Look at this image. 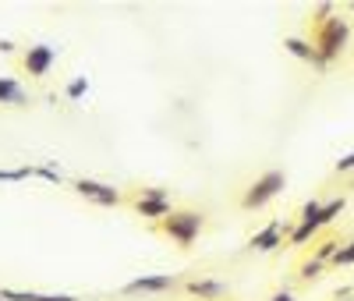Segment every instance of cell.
<instances>
[{"label":"cell","mask_w":354,"mask_h":301,"mask_svg":"<svg viewBox=\"0 0 354 301\" xmlns=\"http://www.w3.org/2000/svg\"><path fill=\"white\" fill-rule=\"evenodd\" d=\"M347 39H351V25H347V18H344V15H333V18H315L312 46L319 50V57L326 60V64H330L333 57H340V53H344Z\"/></svg>","instance_id":"6da1fadb"},{"label":"cell","mask_w":354,"mask_h":301,"mask_svg":"<svg viewBox=\"0 0 354 301\" xmlns=\"http://www.w3.org/2000/svg\"><path fill=\"white\" fill-rule=\"evenodd\" d=\"M202 227H205V217L195 213V209H174V213L160 224V230H163L170 241H177L181 248L192 245V241L202 234Z\"/></svg>","instance_id":"7a4b0ae2"},{"label":"cell","mask_w":354,"mask_h":301,"mask_svg":"<svg viewBox=\"0 0 354 301\" xmlns=\"http://www.w3.org/2000/svg\"><path fill=\"white\" fill-rule=\"evenodd\" d=\"M283 185H287V174H283V170H266L262 177L252 181V188L245 192L241 206H245V209H262L270 199H277V195L283 192Z\"/></svg>","instance_id":"3957f363"},{"label":"cell","mask_w":354,"mask_h":301,"mask_svg":"<svg viewBox=\"0 0 354 301\" xmlns=\"http://www.w3.org/2000/svg\"><path fill=\"white\" fill-rule=\"evenodd\" d=\"M71 188H75V192H78L82 199L96 202V206H121V202H124L121 188H113V185H103V181H93V177H78Z\"/></svg>","instance_id":"277c9868"},{"label":"cell","mask_w":354,"mask_h":301,"mask_svg":"<svg viewBox=\"0 0 354 301\" xmlns=\"http://www.w3.org/2000/svg\"><path fill=\"white\" fill-rule=\"evenodd\" d=\"M57 64V50L50 43H36V46H28L25 57H21V68L25 75H32V78H43L50 75V68Z\"/></svg>","instance_id":"5b68a950"},{"label":"cell","mask_w":354,"mask_h":301,"mask_svg":"<svg viewBox=\"0 0 354 301\" xmlns=\"http://www.w3.org/2000/svg\"><path fill=\"white\" fill-rule=\"evenodd\" d=\"M170 287H177L174 273H153V277H138V280L124 284V294H160V291H170Z\"/></svg>","instance_id":"8992f818"},{"label":"cell","mask_w":354,"mask_h":301,"mask_svg":"<svg viewBox=\"0 0 354 301\" xmlns=\"http://www.w3.org/2000/svg\"><path fill=\"white\" fill-rule=\"evenodd\" d=\"M283 234H287V227H283L280 220H273V224H266L259 234H252L248 248H255V252H273V248L283 245ZM287 237H290V234H287Z\"/></svg>","instance_id":"52a82bcc"},{"label":"cell","mask_w":354,"mask_h":301,"mask_svg":"<svg viewBox=\"0 0 354 301\" xmlns=\"http://www.w3.org/2000/svg\"><path fill=\"white\" fill-rule=\"evenodd\" d=\"M283 50H287L290 57H298V60H308V64H315V68H326V60L319 57V50L312 46V39H298V36H287V39H283Z\"/></svg>","instance_id":"ba28073f"},{"label":"cell","mask_w":354,"mask_h":301,"mask_svg":"<svg viewBox=\"0 0 354 301\" xmlns=\"http://www.w3.org/2000/svg\"><path fill=\"white\" fill-rule=\"evenodd\" d=\"M135 213L142 217V220H167L170 213H174V206H170V199H138L135 202Z\"/></svg>","instance_id":"9c48e42d"},{"label":"cell","mask_w":354,"mask_h":301,"mask_svg":"<svg viewBox=\"0 0 354 301\" xmlns=\"http://www.w3.org/2000/svg\"><path fill=\"white\" fill-rule=\"evenodd\" d=\"M0 103H8V107H25L28 96H25V89L18 78H8V75H0Z\"/></svg>","instance_id":"30bf717a"},{"label":"cell","mask_w":354,"mask_h":301,"mask_svg":"<svg viewBox=\"0 0 354 301\" xmlns=\"http://www.w3.org/2000/svg\"><path fill=\"white\" fill-rule=\"evenodd\" d=\"M188 294H195L202 301H216V298L227 294V284H220V280H188Z\"/></svg>","instance_id":"8fae6325"},{"label":"cell","mask_w":354,"mask_h":301,"mask_svg":"<svg viewBox=\"0 0 354 301\" xmlns=\"http://www.w3.org/2000/svg\"><path fill=\"white\" fill-rule=\"evenodd\" d=\"M319 230H322V227H319L315 220H298V224H294V230H290V237H287V241H290V245H305V241H308V237H315Z\"/></svg>","instance_id":"7c38bea8"},{"label":"cell","mask_w":354,"mask_h":301,"mask_svg":"<svg viewBox=\"0 0 354 301\" xmlns=\"http://www.w3.org/2000/svg\"><path fill=\"white\" fill-rule=\"evenodd\" d=\"M344 202H347L344 195H337V199H330V202H322V213H319V220H315V224H319V227L333 224V220H337V213L344 209Z\"/></svg>","instance_id":"4fadbf2b"},{"label":"cell","mask_w":354,"mask_h":301,"mask_svg":"<svg viewBox=\"0 0 354 301\" xmlns=\"http://www.w3.org/2000/svg\"><path fill=\"white\" fill-rule=\"evenodd\" d=\"M333 266H354V237L340 245V252L333 255Z\"/></svg>","instance_id":"5bb4252c"},{"label":"cell","mask_w":354,"mask_h":301,"mask_svg":"<svg viewBox=\"0 0 354 301\" xmlns=\"http://www.w3.org/2000/svg\"><path fill=\"white\" fill-rule=\"evenodd\" d=\"M319 213H322V202H319V199H308V202L301 206L298 220H319Z\"/></svg>","instance_id":"9a60e30c"},{"label":"cell","mask_w":354,"mask_h":301,"mask_svg":"<svg viewBox=\"0 0 354 301\" xmlns=\"http://www.w3.org/2000/svg\"><path fill=\"white\" fill-rule=\"evenodd\" d=\"M319 269H322V262H319V259H308V262L298 266V277H301V280H312V277H319Z\"/></svg>","instance_id":"2e32d148"},{"label":"cell","mask_w":354,"mask_h":301,"mask_svg":"<svg viewBox=\"0 0 354 301\" xmlns=\"http://www.w3.org/2000/svg\"><path fill=\"white\" fill-rule=\"evenodd\" d=\"M88 93V78H75L71 85H68V100H82Z\"/></svg>","instance_id":"e0dca14e"},{"label":"cell","mask_w":354,"mask_h":301,"mask_svg":"<svg viewBox=\"0 0 354 301\" xmlns=\"http://www.w3.org/2000/svg\"><path fill=\"white\" fill-rule=\"evenodd\" d=\"M138 199H170V195H167L163 188H153V185H149V188H138Z\"/></svg>","instance_id":"ac0fdd59"},{"label":"cell","mask_w":354,"mask_h":301,"mask_svg":"<svg viewBox=\"0 0 354 301\" xmlns=\"http://www.w3.org/2000/svg\"><path fill=\"white\" fill-rule=\"evenodd\" d=\"M354 170V153H347L344 160H337V174H351Z\"/></svg>","instance_id":"d6986e66"},{"label":"cell","mask_w":354,"mask_h":301,"mask_svg":"<svg viewBox=\"0 0 354 301\" xmlns=\"http://www.w3.org/2000/svg\"><path fill=\"white\" fill-rule=\"evenodd\" d=\"M36 177H43V181H61V174L50 170V167H36Z\"/></svg>","instance_id":"ffe728a7"},{"label":"cell","mask_w":354,"mask_h":301,"mask_svg":"<svg viewBox=\"0 0 354 301\" xmlns=\"http://www.w3.org/2000/svg\"><path fill=\"white\" fill-rule=\"evenodd\" d=\"M270 301H294V294H290V291H277Z\"/></svg>","instance_id":"44dd1931"},{"label":"cell","mask_w":354,"mask_h":301,"mask_svg":"<svg viewBox=\"0 0 354 301\" xmlns=\"http://www.w3.org/2000/svg\"><path fill=\"white\" fill-rule=\"evenodd\" d=\"M11 50H15V43H11V39H0V53H11Z\"/></svg>","instance_id":"7402d4cb"},{"label":"cell","mask_w":354,"mask_h":301,"mask_svg":"<svg viewBox=\"0 0 354 301\" xmlns=\"http://www.w3.org/2000/svg\"><path fill=\"white\" fill-rule=\"evenodd\" d=\"M0 301H4V298H0Z\"/></svg>","instance_id":"603a6c76"},{"label":"cell","mask_w":354,"mask_h":301,"mask_svg":"<svg viewBox=\"0 0 354 301\" xmlns=\"http://www.w3.org/2000/svg\"><path fill=\"white\" fill-rule=\"evenodd\" d=\"M351 301H354V298H351Z\"/></svg>","instance_id":"cb8c5ba5"}]
</instances>
